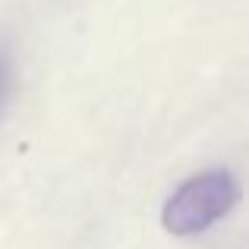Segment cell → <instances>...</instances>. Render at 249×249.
Segmentation results:
<instances>
[{
	"label": "cell",
	"mask_w": 249,
	"mask_h": 249,
	"mask_svg": "<svg viewBox=\"0 0 249 249\" xmlns=\"http://www.w3.org/2000/svg\"><path fill=\"white\" fill-rule=\"evenodd\" d=\"M240 202V183L231 170L212 167L193 174L170 193L161 208V224L174 237H196L218 224L227 212Z\"/></svg>",
	"instance_id": "cell-1"
},
{
	"label": "cell",
	"mask_w": 249,
	"mask_h": 249,
	"mask_svg": "<svg viewBox=\"0 0 249 249\" xmlns=\"http://www.w3.org/2000/svg\"><path fill=\"white\" fill-rule=\"evenodd\" d=\"M0 82H3V67H0Z\"/></svg>",
	"instance_id": "cell-2"
}]
</instances>
